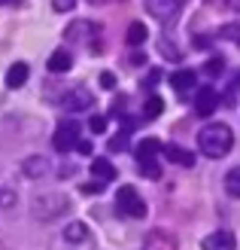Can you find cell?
Returning <instances> with one entry per match:
<instances>
[{"label": "cell", "instance_id": "cell-1", "mask_svg": "<svg viewBox=\"0 0 240 250\" xmlns=\"http://www.w3.org/2000/svg\"><path fill=\"white\" fill-rule=\"evenodd\" d=\"M198 146H201V153H204V156L222 159V156H228L231 146H234V131H231L225 122H210V125H204V128H201Z\"/></svg>", "mask_w": 240, "mask_h": 250}, {"label": "cell", "instance_id": "cell-2", "mask_svg": "<svg viewBox=\"0 0 240 250\" xmlns=\"http://www.w3.org/2000/svg\"><path fill=\"white\" fill-rule=\"evenodd\" d=\"M161 153V144L155 141V137H146V141L137 146V162H140V174H146L149 180H158L161 177V168H158V162L155 156Z\"/></svg>", "mask_w": 240, "mask_h": 250}, {"label": "cell", "instance_id": "cell-3", "mask_svg": "<svg viewBox=\"0 0 240 250\" xmlns=\"http://www.w3.org/2000/svg\"><path fill=\"white\" fill-rule=\"evenodd\" d=\"M116 208H119L122 217H131V220L146 217V202L140 198V192H137L134 186H122L116 192Z\"/></svg>", "mask_w": 240, "mask_h": 250}, {"label": "cell", "instance_id": "cell-4", "mask_svg": "<svg viewBox=\"0 0 240 250\" xmlns=\"http://www.w3.org/2000/svg\"><path fill=\"white\" fill-rule=\"evenodd\" d=\"M52 144H55L58 153H70V149L79 144V122L76 119H61L55 134H52Z\"/></svg>", "mask_w": 240, "mask_h": 250}, {"label": "cell", "instance_id": "cell-5", "mask_svg": "<svg viewBox=\"0 0 240 250\" xmlns=\"http://www.w3.org/2000/svg\"><path fill=\"white\" fill-rule=\"evenodd\" d=\"M183 6H185V0H146V12L155 16V19H161V21L173 19Z\"/></svg>", "mask_w": 240, "mask_h": 250}, {"label": "cell", "instance_id": "cell-6", "mask_svg": "<svg viewBox=\"0 0 240 250\" xmlns=\"http://www.w3.org/2000/svg\"><path fill=\"white\" fill-rule=\"evenodd\" d=\"M216 107H219L216 89H210V85L198 89V95H195V113L198 116H213V113H216Z\"/></svg>", "mask_w": 240, "mask_h": 250}, {"label": "cell", "instance_id": "cell-7", "mask_svg": "<svg viewBox=\"0 0 240 250\" xmlns=\"http://www.w3.org/2000/svg\"><path fill=\"white\" fill-rule=\"evenodd\" d=\"M204 250H237V241H234V235L231 232H210L207 238H204Z\"/></svg>", "mask_w": 240, "mask_h": 250}, {"label": "cell", "instance_id": "cell-8", "mask_svg": "<svg viewBox=\"0 0 240 250\" xmlns=\"http://www.w3.org/2000/svg\"><path fill=\"white\" fill-rule=\"evenodd\" d=\"M92 101H94V98H92V92H88L85 85H79V89L67 92V98H64V107H67L70 113H73V110H88V107H92Z\"/></svg>", "mask_w": 240, "mask_h": 250}, {"label": "cell", "instance_id": "cell-9", "mask_svg": "<svg viewBox=\"0 0 240 250\" xmlns=\"http://www.w3.org/2000/svg\"><path fill=\"white\" fill-rule=\"evenodd\" d=\"M161 153L167 156L170 162H176V165H183V168H192L195 165V153H188V149H183V146H173V144L164 146L161 144Z\"/></svg>", "mask_w": 240, "mask_h": 250}, {"label": "cell", "instance_id": "cell-10", "mask_svg": "<svg viewBox=\"0 0 240 250\" xmlns=\"http://www.w3.org/2000/svg\"><path fill=\"white\" fill-rule=\"evenodd\" d=\"M24 83H28V64L18 61V64H12L6 70V85H9V89H21Z\"/></svg>", "mask_w": 240, "mask_h": 250}, {"label": "cell", "instance_id": "cell-11", "mask_svg": "<svg viewBox=\"0 0 240 250\" xmlns=\"http://www.w3.org/2000/svg\"><path fill=\"white\" fill-rule=\"evenodd\" d=\"M92 177H97V183H110L116 177V168L110 165V159H94L92 162Z\"/></svg>", "mask_w": 240, "mask_h": 250}, {"label": "cell", "instance_id": "cell-12", "mask_svg": "<svg viewBox=\"0 0 240 250\" xmlns=\"http://www.w3.org/2000/svg\"><path fill=\"white\" fill-rule=\"evenodd\" d=\"M70 64H73V58H70L67 49H58V52L49 55V70H52V73H67Z\"/></svg>", "mask_w": 240, "mask_h": 250}, {"label": "cell", "instance_id": "cell-13", "mask_svg": "<svg viewBox=\"0 0 240 250\" xmlns=\"http://www.w3.org/2000/svg\"><path fill=\"white\" fill-rule=\"evenodd\" d=\"M49 168V162L43 156H31V159H24L21 162V171H24V177H43Z\"/></svg>", "mask_w": 240, "mask_h": 250}, {"label": "cell", "instance_id": "cell-14", "mask_svg": "<svg viewBox=\"0 0 240 250\" xmlns=\"http://www.w3.org/2000/svg\"><path fill=\"white\" fill-rule=\"evenodd\" d=\"M170 85L176 92H188L195 85V70H176L173 77H170Z\"/></svg>", "mask_w": 240, "mask_h": 250}, {"label": "cell", "instance_id": "cell-15", "mask_svg": "<svg viewBox=\"0 0 240 250\" xmlns=\"http://www.w3.org/2000/svg\"><path fill=\"white\" fill-rule=\"evenodd\" d=\"M146 37H149L146 24L143 21H131V28H128V46H143Z\"/></svg>", "mask_w": 240, "mask_h": 250}, {"label": "cell", "instance_id": "cell-16", "mask_svg": "<svg viewBox=\"0 0 240 250\" xmlns=\"http://www.w3.org/2000/svg\"><path fill=\"white\" fill-rule=\"evenodd\" d=\"M225 192H228L231 198H240V165L225 174Z\"/></svg>", "mask_w": 240, "mask_h": 250}, {"label": "cell", "instance_id": "cell-17", "mask_svg": "<svg viewBox=\"0 0 240 250\" xmlns=\"http://www.w3.org/2000/svg\"><path fill=\"white\" fill-rule=\"evenodd\" d=\"M161 110H164V101H161L158 95H149L146 104H143V119H155Z\"/></svg>", "mask_w": 240, "mask_h": 250}, {"label": "cell", "instance_id": "cell-18", "mask_svg": "<svg viewBox=\"0 0 240 250\" xmlns=\"http://www.w3.org/2000/svg\"><path fill=\"white\" fill-rule=\"evenodd\" d=\"M64 238H67V241H73V244H79V241H85V238H88V229L82 226V223H70V226L64 229Z\"/></svg>", "mask_w": 240, "mask_h": 250}, {"label": "cell", "instance_id": "cell-19", "mask_svg": "<svg viewBox=\"0 0 240 250\" xmlns=\"http://www.w3.org/2000/svg\"><path fill=\"white\" fill-rule=\"evenodd\" d=\"M219 37L222 40H234L240 46V24H225V28H219Z\"/></svg>", "mask_w": 240, "mask_h": 250}, {"label": "cell", "instance_id": "cell-20", "mask_svg": "<svg viewBox=\"0 0 240 250\" xmlns=\"http://www.w3.org/2000/svg\"><path fill=\"white\" fill-rule=\"evenodd\" d=\"M88 128H92L94 134H104L107 131V116H94L92 122H88Z\"/></svg>", "mask_w": 240, "mask_h": 250}, {"label": "cell", "instance_id": "cell-21", "mask_svg": "<svg viewBox=\"0 0 240 250\" xmlns=\"http://www.w3.org/2000/svg\"><path fill=\"white\" fill-rule=\"evenodd\" d=\"M125 141H128V134H116V137H112V141H110V149H112V153H122V149L128 146Z\"/></svg>", "mask_w": 240, "mask_h": 250}, {"label": "cell", "instance_id": "cell-22", "mask_svg": "<svg viewBox=\"0 0 240 250\" xmlns=\"http://www.w3.org/2000/svg\"><path fill=\"white\" fill-rule=\"evenodd\" d=\"M207 73H213V77H216V73H222V58H210V61H207Z\"/></svg>", "mask_w": 240, "mask_h": 250}, {"label": "cell", "instance_id": "cell-23", "mask_svg": "<svg viewBox=\"0 0 240 250\" xmlns=\"http://www.w3.org/2000/svg\"><path fill=\"white\" fill-rule=\"evenodd\" d=\"M73 3H76V0H52V6H55L58 12H67V9H73Z\"/></svg>", "mask_w": 240, "mask_h": 250}, {"label": "cell", "instance_id": "cell-24", "mask_svg": "<svg viewBox=\"0 0 240 250\" xmlns=\"http://www.w3.org/2000/svg\"><path fill=\"white\" fill-rule=\"evenodd\" d=\"M100 85H104V89H112V85H116V77H112V73H100Z\"/></svg>", "mask_w": 240, "mask_h": 250}, {"label": "cell", "instance_id": "cell-25", "mask_svg": "<svg viewBox=\"0 0 240 250\" xmlns=\"http://www.w3.org/2000/svg\"><path fill=\"white\" fill-rule=\"evenodd\" d=\"M82 192H85V195H97V192H100V183H88V186H82Z\"/></svg>", "mask_w": 240, "mask_h": 250}, {"label": "cell", "instance_id": "cell-26", "mask_svg": "<svg viewBox=\"0 0 240 250\" xmlns=\"http://www.w3.org/2000/svg\"><path fill=\"white\" fill-rule=\"evenodd\" d=\"M76 149H79L82 156H92V144H88V141H79V144H76Z\"/></svg>", "mask_w": 240, "mask_h": 250}, {"label": "cell", "instance_id": "cell-27", "mask_svg": "<svg viewBox=\"0 0 240 250\" xmlns=\"http://www.w3.org/2000/svg\"><path fill=\"white\" fill-rule=\"evenodd\" d=\"M0 3H6V6H21V0H0Z\"/></svg>", "mask_w": 240, "mask_h": 250}]
</instances>
